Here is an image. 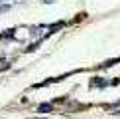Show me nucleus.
I'll list each match as a JSON object with an SVG mask.
<instances>
[{
  "label": "nucleus",
  "instance_id": "obj_1",
  "mask_svg": "<svg viewBox=\"0 0 120 119\" xmlns=\"http://www.w3.org/2000/svg\"><path fill=\"white\" fill-rule=\"evenodd\" d=\"M39 111H49V105H39Z\"/></svg>",
  "mask_w": 120,
  "mask_h": 119
}]
</instances>
